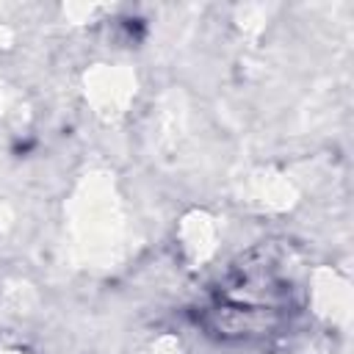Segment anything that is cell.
<instances>
[{
    "mask_svg": "<svg viewBox=\"0 0 354 354\" xmlns=\"http://www.w3.org/2000/svg\"><path fill=\"white\" fill-rule=\"evenodd\" d=\"M285 321L282 307L252 304L241 299H221L213 307H205L199 324L207 335L218 340H254L277 332Z\"/></svg>",
    "mask_w": 354,
    "mask_h": 354,
    "instance_id": "6da1fadb",
    "label": "cell"
}]
</instances>
